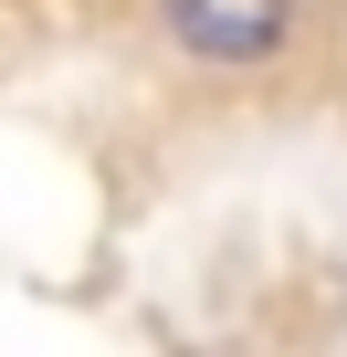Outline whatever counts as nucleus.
<instances>
[{"mask_svg": "<svg viewBox=\"0 0 347 357\" xmlns=\"http://www.w3.org/2000/svg\"><path fill=\"white\" fill-rule=\"evenodd\" d=\"M158 22L179 32L200 63H263L295 11H284V0H158Z\"/></svg>", "mask_w": 347, "mask_h": 357, "instance_id": "1", "label": "nucleus"}]
</instances>
